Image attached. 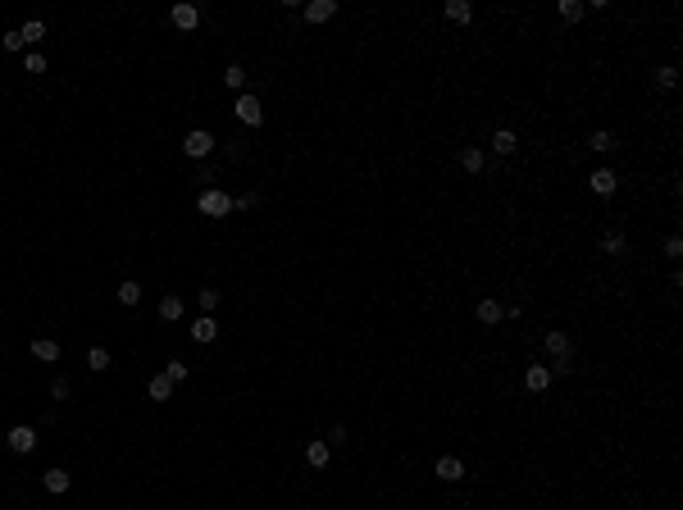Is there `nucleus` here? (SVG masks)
Instances as JSON below:
<instances>
[{
  "label": "nucleus",
  "instance_id": "obj_15",
  "mask_svg": "<svg viewBox=\"0 0 683 510\" xmlns=\"http://www.w3.org/2000/svg\"><path fill=\"white\" fill-rule=\"evenodd\" d=\"M33 356L46 360V365H55V360H60V342H55V337H37V342H33Z\"/></svg>",
  "mask_w": 683,
  "mask_h": 510
},
{
  "label": "nucleus",
  "instance_id": "obj_3",
  "mask_svg": "<svg viewBox=\"0 0 683 510\" xmlns=\"http://www.w3.org/2000/svg\"><path fill=\"white\" fill-rule=\"evenodd\" d=\"M5 442H10V451H19V456H28V451H37V428H33V424H14Z\"/></svg>",
  "mask_w": 683,
  "mask_h": 510
},
{
  "label": "nucleus",
  "instance_id": "obj_23",
  "mask_svg": "<svg viewBox=\"0 0 683 510\" xmlns=\"http://www.w3.org/2000/svg\"><path fill=\"white\" fill-rule=\"evenodd\" d=\"M624 246H629L624 233H606V237H601V251H606V255H624Z\"/></svg>",
  "mask_w": 683,
  "mask_h": 510
},
{
  "label": "nucleus",
  "instance_id": "obj_29",
  "mask_svg": "<svg viewBox=\"0 0 683 510\" xmlns=\"http://www.w3.org/2000/svg\"><path fill=\"white\" fill-rule=\"evenodd\" d=\"M561 19L565 23H579V19H583V5H579V0H561Z\"/></svg>",
  "mask_w": 683,
  "mask_h": 510
},
{
  "label": "nucleus",
  "instance_id": "obj_18",
  "mask_svg": "<svg viewBox=\"0 0 683 510\" xmlns=\"http://www.w3.org/2000/svg\"><path fill=\"white\" fill-rule=\"evenodd\" d=\"M160 319H169V324H174V319H183V296H178V292H169V296L160 301Z\"/></svg>",
  "mask_w": 683,
  "mask_h": 510
},
{
  "label": "nucleus",
  "instance_id": "obj_13",
  "mask_svg": "<svg viewBox=\"0 0 683 510\" xmlns=\"http://www.w3.org/2000/svg\"><path fill=\"white\" fill-rule=\"evenodd\" d=\"M46 492H55V497H60V492H69L73 488V478H69V469H46Z\"/></svg>",
  "mask_w": 683,
  "mask_h": 510
},
{
  "label": "nucleus",
  "instance_id": "obj_1",
  "mask_svg": "<svg viewBox=\"0 0 683 510\" xmlns=\"http://www.w3.org/2000/svg\"><path fill=\"white\" fill-rule=\"evenodd\" d=\"M196 210H201L206 219H224V215H233V196L219 192V187H206L201 201H196Z\"/></svg>",
  "mask_w": 683,
  "mask_h": 510
},
{
  "label": "nucleus",
  "instance_id": "obj_33",
  "mask_svg": "<svg viewBox=\"0 0 683 510\" xmlns=\"http://www.w3.org/2000/svg\"><path fill=\"white\" fill-rule=\"evenodd\" d=\"M51 397H55V401H64V397H69V379H55L51 383Z\"/></svg>",
  "mask_w": 683,
  "mask_h": 510
},
{
  "label": "nucleus",
  "instance_id": "obj_32",
  "mask_svg": "<svg viewBox=\"0 0 683 510\" xmlns=\"http://www.w3.org/2000/svg\"><path fill=\"white\" fill-rule=\"evenodd\" d=\"M0 46H5V51H23V37H19V28H14V33H5V37H0Z\"/></svg>",
  "mask_w": 683,
  "mask_h": 510
},
{
  "label": "nucleus",
  "instance_id": "obj_22",
  "mask_svg": "<svg viewBox=\"0 0 683 510\" xmlns=\"http://www.w3.org/2000/svg\"><path fill=\"white\" fill-rule=\"evenodd\" d=\"M146 392H151V401H169V397H174V383H169V379L160 374V379H151V383H146Z\"/></svg>",
  "mask_w": 683,
  "mask_h": 510
},
{
  "label": "nucleus",
  "instance_id": "obj_34",
  "mask_svg": "<svg viewBox=\"0 0 683 510\" xmlns=\"http://www.w3.org/2000/svg\"><path fill=\"white\" fill-rule=\"evenodd\" d=\"M665 255H670V260H679V255H683V242L670 237V242H665Z\"/></svg>",
  "mask_w": 683,
  "mask_h": 510
},
{
  "label": "nucleus",
  "instance_id": "obj_31",
  "mask_svg": "<svg viewBox=\"0 0 683 510\" xmlns=\"http://www.w3.org/2000/svg\"><path fill=\"white\" fill-rule=\"evenodd\" d=\"M23 69H28V73H46V60H42V51H28V55H23Z\"/></svg>",
  "mask_w": 683,
  "mask_h": 510
},
{
  "label": "nucleus",
  "instance_id": "obj_35",
  "mask_svg": "<svg viewBox=\"0 0 683 510\" xmlns=\"http://www.w3.org/2000/svg\"><path fill=\"white\" fill-rule=\"evenodd\" d=\"M251 206H255V196H251V192L246 196H233V210H251Z\"/></svg>",
  "mask_w": 683,
  "mask_h": 510
},
{
  "label": "nucleus",
  "instance_id": "obj_30",
  "mask_svg": "<svg viewBox=\"0 0 683 510\" xmlns=\"http://www.w3.org/2000/svg\"><path fill=\"white\" fill-rule=\"evenodd\" d=\"M164 379L169 383H187V365L183 360H169V365H164Z\"/></svg>",
  "mask_w": 683,
  "mask_h": 510
},
{
  "label": "nucleus",
  "instance_id": "obj_11",
  "mask_svg": "<svg viewBox=\"0 0 683 510\" xmlns=\"http://www.w3.org/2000/svg\"><path fill=\"white\" fill-rule=\"evenodd\" d=\"M337 14V0H310V5H305V19L310 23H328Z\"/></svg>",
  "mask_w": 683,
  "mask_h": 510
},
{
  "label": "nucleus",
  "instance_id": "obj_20",
  "mask_svg": "<svg viewBox=\"0 0 683 510\" xmlns=\"http://www.w3.org/2000/svg\"><path fill=\"white\" fill-rule=\"evenodd\" d=\"M305 460H310L315 469H324V465H328V442H324V437H315V442L305 446Z\"/></svg>",
  "mask_w": 683,
  "mask_h": 510
},
{
  "label": "nucleus",
  "instance_id": "obj_4",
  "mask_svg": "<svg viewBox=\"0 0 683 510\" xmlns=\"http://www.w3.org/2000/svg\"><path fill=\"white\" fill-rule=\"evenodd\" d=\"M588 187H592L597 196H615V192H619V174H615V169H592Z\"/></svg>",
  "mask_w": 683,
  "mask_h": 510
},
{
  "label": "nucleus",
  "instance_id": "obj_2",
  "mask_svg": "<svg viewBox=\"0 0 683 510\" xmlns=\"http://www.w3.org/2000/svg\"><path fill=\"white\" fill-rule=\"evenodd\" d=\"M219 141H215V132H206V128H192L183 137V155H192V160H206L210 151H215Z\"/></svg>",
  "mask_w": 683,
  "mask_h": 510
},
{
  "label": "nucleus",
  "instance_id": "obj_19",
  "mask_svg": "<svg viewBox=\"0 0 683 510\" xmlns=\"http://www.w3.org/2000/svg\"><path fill=\"white\" fill-rule=\"evenodd\" d=\"M19 37H23V46H37V42L46 37V23H42V19H28V23L19 28Z\"/></svg>",
  "mask_w": 683,
  "mask_h": 510
},
{
  "label": "nucleus",
  "instance_id": "obj_27",
  "mask_svg": "<svg viewBox=\"0 0 683 510\" xmlns=\"http://www.w3.org/2000/svg\"><path fill=\"white\" fill-rule=\"evenodd\" d=\"M87 370H96V374L109 370V351H105V347H91V351H87Z\"/></svg>",
  "mask_w": 683,
  "mask_h": 510
},
{
  "label": "nucleus",
  "instance_id": "obj_24",
  "mask_svg": "<svg viewBox=\"0 0 683 510\" xmlns=\"http://www.w3.org/2000/svg\"><path fill=\"white\" fill-rule=\"evenodd\" d=\"M196 305H201L206 315H215V310H219V292H215V287H201V292H196Z\"/></svg>",
  "mask_w": 683,
  "mask_h": 510
},
{
  "label": "nucleus",
  "instance_id": "obj_6",
  "mask_svg": "<svg viewBox=\"0 0 683 510\" xmlns=\"http://www.w3.org/2000/svg\"><path fill=\"white\" fill-rule=\"evenodd\" d=\"M474 315H478V324H501V319H506V305H501V301H492V296H483V301H478L474 305Z\"/></svg>",
  "mask_w": 683,
  "mask_h": 510
},
{
  "label": "nucleus",
  "instance_id": "obj_26",
  "mask_svg": "<svg viewBox=\"0 0 683 510\" xmlns=\"http://www.w3.org/2000/svg\"><path fill=\"white\" fill-rule=\"evenodd\" d=\"M119 301H123V305H137V301H141V282H132V278L119 282Z\"/></svg>",
  "mask_w": 683,
  "mask_h": 510
},
{
  "label": "nucleus",
  "instance_id": "obj_25",
  "mask_svg": "<svg viewBox=\"0 0 683 510\" xmlns=\"http://www.w3.org/2000/svg\"><path fill=\"white\" fill-rule=\"evenodd\" d=\"M674 82H679V69H674V64H661V69H656V87H661V91H670Z\"/></svg>",
  "mask_w": 683,
  "mask_h": 510
},
{
  "label": "nucleus",
  "instance_id": "obj_21",
  "mask_svg": "<svg viewBox=\"0 0 683 510\" xmlns=\"http://www.w3.org/2000/svg\"><path fill=\"white\" fill-rule=\"evenodd\" d=\"M588 151H597V155H606V151H615V132H592V137H588Z\"/></svg>",
  "mask_w": 683,
  "mask_h": 510
},
{
  "label": "nucleus",
  "instance_id": "obj_12",
  "mask_svg": "<svg viewBox=\"0 0 683 510\" xmlns=\"http://www.w3.org/2000/svg\"><path fill=\"white\" fill-rule=\"evenodd\" d=\"M437 478H442V483H460V478H465V465L455 456H442L437 460Z\"/></svg>",
  "mask_w": 683,
  "mask_h": 510
},
{
  "label": "nucleus",
  "instance_id": "obj_17",
  "mask_svg": "<svg viewBox=\"0 0 683 510\" xmlns=\"http://www.w3.org/2000/svg\"><path fill=\"white\" fill-rule=\"evenodd\" d=\"M446 19L451 23H469L474 19V5H469V0H446Z\"/></svg>",
  "mask_w": 683,
  "mask_h": 510
},
{
  "label": "nucleus",
  "instance_id": "obj_14",
  "mask_svg": "<svg viewBox=\"0 0 683 510\" xmlns=\"http://www.w3.org/2000/svg\"><path fill=\"white\" fill-rule=\"evenodd\" d=\"M515 146H520V137H515L510 128H497V132H492V151H497V155H515Z\"/></svg>",
  "mask_w": 683,
  "mask_h": 510
},
{
  "label": "nucleus",
  "instance_id": "obj_10",
  "mask_svg": "<svg viewBox=\"0 0 683 510\" xmlns=\"http://www.w3.org/2000/svg\"><path fill=\"white\" fill-rule=\"evenodd\" d=\"M460 164H465L469 174H483V169H488V151H483V146H465V151H460Z\"/></svg>",
  "mask_w": 683,
  "mask_h": 510
},
{
  "label": "nucleus",
  "instance_id": "obj_28",
  "mask_svg": "<svg viewBox=\"0 0 683 510\" xmlns=\"http://www.w3.org/2000/svg\"><path fill=\"white\" fill-rule=\"evenodd\" d=\"M224 82H228V87H246V69H242V64H228L224 69Z\"/></svg>",
  "mask_w": 683,
  "mask_h": 510
},
{
  "label": "nucleus",
  "instance_id": "obj_7",
  "mask_svg": "<svg viewBox=\"0 0 683 510\" xmlns=\"http://www.w3.org/2000/svg\"><path fill=\"white\" fill-rule=\"evenodd\" d=\"M570 351H574V347H570V337H565L561 328H547V356L561 365V360H570Z\"/></svg>",
  "mask_w": 683,
  "mask_h": 510
},
{
  "label": "nucleus",
  "instance_id": "obj_8",
  "mask_svg": "<svg viewBox=\"0 0 683 510\" xmlns=\"http://www.w3.org/2000/svg\"><path fill=\"white\" fill-rule=\"evenodd\" d=\"M552 379H556V374L547 370V365H529V370H524V388H529V392H547V388H552Z\"/></svg>",
  "mask_w": 683,
  "mask_h": 510
},
{
  "label": "nucleus",
  "instance_id": "obj_9",
  "mask_svg": "<svg viewBox=\"0 0 683 510\" xmlns=\"http://www.w3.org/2000/svg\"><path fill=\"white\" fill-rule=\"evenodd\" d=\"M169 19H174V28L192 33L196 23H201V10H196V5H174V14H169Z\"/></svg>",
  "mask_w": 683,
  "mask_h": 510
},
{
  "label": "nucleus",
  "instance_id": "obj_5",
  "mask_svg": "<svg viewBox=\"0 0 683 510\" xmlns=\"http://www.w3.org/2000/svg\"><path fill=\"white\" fill-rule=\"evenodd\" d=\"M237 119L246 123V128H260V123H264L260 100H255V96H237Z\"/></svg>",
  "mask_w": 683,
  "mask_h": 510
},
{
  "label": "nucleus",
  "instance_id": "obj_16",
  "mask_svg": "<svg viewBox=\"0 0 683 510\" xmlns=\"http://www.w3.org/2000/svg\"><path fill=\"white\" fill-rule=\"evenodd\" d=\"M192 337H196V342H215V337H219L215 315H201V319H196V324H192Z\"/></svg>",
  "mask_w": 683,
  "mask_h": 510
}]
</instances>
